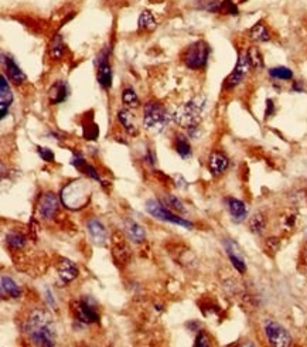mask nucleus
Wrapping results in <instances>:
<instances>
[{
    "mask_svg": "<svg viewBox=\"0 0 307 347\" xmlns=\"http://www.w3.org/2000/svg\"><path fill=\"white\" fill-rule=\"evenodd\" d=\"M12 102H13V92L6 81V77L2 75L0 78V118L2 119H4L8 115Z\"/></svg>",
    "mask_w": 307,
    "mask_h": 347,
    "instance_id": "13",
    "label": "nucleus"
},
{
    "mask_svg": "<svg viewBox=\"0 0 307 347\" xmlns=\"http://www.w3.org/2000/svg\"><path fill=\"white\" fill-rule=\"evenodd\" d=\"M225 248H226V252H228V256H230V259L232 262L234 268L240 273H245L246 265L244 262V258L241 256V254L238 252L236 244L232 242V241H225Z\"/></svg>",
    "mask_w": 307,
    "mask_h": 347,
    "instance_id": "17",
    "label": "nucleus"
},
{
    "mask_svg": "<svg viewBox=\"0 0 307 347\" xmlns=\"http://www.w3.org/2000/svg\"><path fill=\"white\" fill-rule=\"evenodd\" d=\"M249 39L254 42L264 43L270 40V33L268 30L266 25H264V22H258L256 25H254L249 30Z\"/></svg>",
    "mask_w": 307,
    "mask_h": 347,
    "instance_id": "23",
    "label": "nucleus"
},
{
    "mask_svg": "<svg viewBox=\"0 0 307 347\" xmlns=\"http://www.w3.org/2000/svg\"><path fill=\"white\" fill-rule=\"evenodd\" d=\"M292 90H293V91H298V92H303V87H302L299 83H294L293 84V87H292Z\"/></svg>",
    "mask_w": 307,
    "mask_h": 347,
    "instance_id": "39",
    "label": "nucleus"
},
{
    "mask_svg": "<svg viewBox=\"0 0 307 347\" xmlns=\"http://www.w3.org/2000/svg\"><path fill=\"white\" fill-rule=\"evenodd\" d=\"M91 186L85 180H75L66 184L61 191V200L64 206L71 210L82 208L91 197Z\"/></svg>",
    "mask_w": 307,
    "mask_h": 347,
    "instance_id": "3",
    "label": "nucleus"
},
{
    "mask_svg": "<svg viewBox=\"0 0 307 347\" xmlns=\"http://www.w3.org/2000/svg\"><path fill=\"white\" fill-rule=\"evenodd\" d=\"M196 347H208L210 346V337L207 336V333L204 330H200V333L196 337V343H194Z\"/></svg>",
    "mask_w": 307,
    "mask_h": 347,
    "instance_id": "36",
    "label": "nucleus"
},
{
    "mask_svg": "<svg viewBox=\"0 0 307 347\" xmlns=\"http://www.w3.org/2000/svg\"><path fill=\"white\" fill-rule=\"evenodd\" d=\"M96 64H98V73H96L98 83L102 88L108 90L112 85V70L108 63V51L100 53L96 58Z\"/></svg>",
    "mask_w": 307,
    "mask_h": 347,
    "instance_id": "10",
    "label": "nucleus"
},
{
    "mask_svg": "<svg viewBox=\"0 0 307 347\" xmlns=\"http://www.w3.org/2000/svg\"><path fill=\"white\" fill-rule=\"evenodd\" d=\"M2 295L3 296L8 295V296L12 297H18L22 295V290L18 288V285L10 276L3 275L2 276Z\"/></svg>",
    "mask_w": 307,
    "mask_h": 347,
    "instance_id": "24",
    "label": "nucleus"
},
{
    "mask_svg": "<svg viewBox=\"0 0 307 347\" xmlns=\"http://www.w3.org/2000/svg\"><path fill=\"white\" fill-rule=\"evenodd\" d=\"M71 309L74 312V316L76 320L82 323H96L100 320V314L96 313V310L94 309L91 302L88 300V297H82L80 300H75L71 303Z\"/></svg>",
    "mask_w": 307,
    "mask_h": 347,
    "instance_id": "9",
    "label": "nucleus"
},
{
    "mask_svg": "<svg viewBox=\"0 0 307 347\" xmlns=\"http://www.w3.org/2000/svg\"><path fill=\"white\" fill-rule=\"evenodd\" d=\"M143 124H144V128L150 132H162L167 124L166 108L158 101L148 102L144 105V112H143Z\"/></svg>",
    "mask_w": 307,
    "mask_h": 347,
    "instance_id": "4",
    "label": "nucleus"
},
{
    "mask_svg": "<svg viewBox=\"0 0 307 347\" xmlns=\"http://www.w3.org/2000/svg\"><path fill=\"white\" fill-rule=\"evenodd\" d=\"M124 232H126L128 238L134 244L143 242L144 238H146V232L143 230V227L139 225L136 221H133V220H128L124 223Z\"/></svg>",
    "mask_w": 307,
    "mask_h": 347,
    "instance_id": "21",
    "label": "nucleus"
},
{
    "mask_svg": "<svg viewBox=\"0 0 307 347\" xmlns=\"http://www.w3.org/2000/svg\"><path fill=\"white\" fill-rule=\"evenodd\" d=\"M112 252H114V256L116 259L119 264H126L129 261V256H130V252L128 247L124 245L122 241H115V245L112 248Z\"/></svg>",
    "mask_w": 307,
    "mask_h": 347,
    "instance_id": "28",
    "label": "nucleus"
},
{
    "mask_svg": "<svg viewBox=\"0 0 307 347\" xmlns=\"http://www.w3.org/2000/svg\"><path fill=\"white\" fill-rule=\"evenodd\" d=\"M265 334L269 344L274 347H286L292 344V337L289 331L283 327L282 324L268 320L265 323Z\"/></svg>",
    "mask_w": 307,
    "mask_h": 347,
    "instance_id": "7",
    "label": "nucleus"
},
{
    "mask_svg": "<svg viewBox=\"0 0 307 347\" xmlns=\"http://www.w3.org/2000/svg\"><path fill=\"white\" fill-rule=\"evenodd\" d=\"M230 165V160L228 157L225 156L224 153L221 152H212L210 155V159H208V167H210V172L214 174V176H218V174H222L226 170V167Z\"/></svg>",
    "mask_w": 307,
    "mask_h": 347,
    "instance_id": "16",
    "label": "nucleus"
},
{
    "mask_svg": "<svg viewBox=\"0 0 307 347\" xmlns=\"http://www.w3.org/2000/svg\"><path fill=\"white\" fill-rule=\"evenodd\" d=\"M37 152H38V156L42 157L44 162H48V163H51V162H54V159H56L54 153H52V150L48 148L38 146V148H37Z\"/></svg>",
    "mask_w": 307,
    "mask_h": 347,
    "instance_id": "35",
    "label": "nucleus"
},
{
    "mask_svg": "<svg viewBox=\"0 0 307 347\" xmlns=\"http://www.w3.org/2000/svg\"><path fill=\"white\" fill-rule=\"evenodd\" d=\"M6 242H8V245L12 249L17 251V249H22V248L24 247L26 237L23 234H20V232H8V235H6Z\"/></svg>",
    "mask_w": 307,
    "mask_h": 347,
    "instance_id": "30",
    "label": "nucleus"
},
{
    "mask_svg": "<svg viewBox=\"0 0 307 347\" xmlns=\"http://www.w3.org/2000/svg\"><path fill=\"white\" fill-rule=\"evenodd\" d=\"M3 64H4V68H6L8 78L14 85H22V84H24L27 81V77L23 73V70L17 66L16 61L10 56H3Z\"/></svg>",
    "mask_w": 307,
    "mask_h": 347,
    "instance_id": "12",
    "label": "nucleus"
},
{
    "mask_svg": "<svg viewBox=\"0 0 307 347\" xmlns=\"http://www.w3.org/2000/svg\"><path fill=\"white\" fill-rule=\"evenodd\" d=\"M249 68H250V63H249L248 53H240L236 66L234 68L232 73L228 75L226 80H225V88L226 90H232L235 87H238L244 81V78L248 75Z\"/></svg>",
    "mask_w": 307,
    "mask_h": 347,
    "instance_id": "8",
    "label": "nucleus"
},
{
    "mask_svg": "<svg viewBox=\"0 0 307 347\" xmlns=\"http://www.w3.org/2000/svg\"><path fill=\"white\" fill-rule=\"evenodd\" d=\"M266 249H272L274 252H276L279 249V240L278 238H269L266 242Z\"/></svg>",
    "mask_w": 307,
    "mask_h": 347,
    "instance_id": "37",
    "label": "nucleus"
},
{
    "mask_svg": "<svg viewBox=\"0 0 307 347\" xmlns=\"http://www.w3.org/2000/svg\"><path fill=\"white\" fill-rule=\"evenodd\" d=\"M265 227L266 218L264 217V214H260V213H256V214L249 220V228H250V231L254 232V234H260V232H264Z\"/></svg>",
    "mask_w": 307,
    "mask_h": 347,
    "instance_id": "31",
    "label": "nucleus"
},
{
    "mask_svg": "<svg viewBox=\"0 0 307 347\" xmlns=\"http://www.w3.org/2000/svg\"><path fill=\"white\" fill-rule=\"evenodd\" d=\"M226 207H228V211H230V214L232 217V220L236 221V223H242L246 218V215H248V210H246L245 203L241 201V200H238V198H226Z\"/></svg>",
    "mask_w": 307,
    "mask_h": 347,
    "instance_id": "15",
    "label": "nucleus"
},
{
    "mask_svg": "<svg viewBox=\"0 0 307 347\" xmlns=\"http://www.w3.org/2000/svg\"><path fill=\"white\" fill-rule=\"evenodd\" d=\"M274 101H272V99H268V101H266V118L272 115V114H274Z\"/></svg>",
    "mask_w": 307,
    "mask_h": 347,
    "instance_id": "38",
    "label": "nucleus"
},
{
    "mask_svg": "<svg viewBox=\"0 0 307 347\" xmlns=\"http://www.w3.org/2000/svg\"><path fill=\"white\" fill-rule=\"evenodd\" d=\"M122 102H124V105L128 108H139L140 107V101H139V98H138V95H136V92H134V90L133 88H130V87H128V88H124V92H122Z\"/></svg>",
    "mask_w": 307,
    "mask_h": 347,
    "instance_id": "29",
    "label": "nucleus"
},
{
    "mask_svg": "<svg viewBox=\"0 0 307 347\" xmlns=\"http://www.w3.org/2000/svg\"><path fill=\"white\" fill-rule=\"evenodd\" d=\"M174 149L176 152L180 155V157L183 159H188L191 156V145L188 139L183 136V135H176L174 141Z\"/></svg>",
    "mask_w": 307,
    "mask_h": 347,
    "instance_id": "26",
    "label": "nucleus"
},
{
    "mask_svg": "<svg viewBox=\"0 0 307 347\" xmlns=\"http://www.w3.org/2000/svg\"><path fill=\"white\" fill-rule=\"evenodd\" d=\"M246 53H248L250 67L255 68V70H262V68H264V58H262V54H260L259 49H256V47H250Z\"/></svg>",
    "mask_w": 307,
    "mask_h": 347,
    "instance_id": "32",
    "label": "nucleus"
},
{
    "mask_svg": "<svg viewBox=\"0 0 307 347\" xmlns=\"http://www.w3.org/2000/svg\"><path fill=\"white\" fill-rule=\"evenodd\" d=\"M164 200H166L167 206H170L173 210H176V211H178V213H186V211H187L183 203H182V201H180L177 197H174V196L167 194L166 197H164Z\"/></svg>",
    "mask_w": 307,
    "mask_h": 347,
    "instance_id": "34",
    "label": "nucleus"
},
{
    "mask_svg": "<svg viewBox=\"0 0 307 347\" xmlns=\"http://www.w3.org/2000/svg\"><path fill=\"white\" fill-rule=\"evenodd\" d=\"M86 230L90 232L91 238L96 244H104L105 241L108 240V232L106 228L104 227V224L100 223L98 220H90L86 223Z\"/></svg>",
    "mask_w": 307,
    "mask_h": 347,
    "instance_id": "19",
    "label": "nucleus"
},
{
    "mask_svg": "<svg viewBox=\"0 0 307 347\" xmlns=\"http://www.w3.org/2000/svg\"><path fill=\"white\" fill-rule=\"evenodd\" d=\"M208 57H210V46L204 40H198L184 50L182 60L186 67L194 71H198L207 66Z\"/></svg>",
    "mask_w": 307,
    "mask_h": 347,
    "instance_id": "5",
    "label": "nucleus"
},
{
    "mask_svg": "<svg viewBox=\"0 0 307 347\" xmlns=\"http://www.w3.org/2000/svg\"><path fill=\"white\" fill-rule=\"evenodd\" d=\"M48 54H50L51 60H56V61H58V60L64 57V54H66V44H64V40H62L61 34H56L52 37L50 47H48Z\"/></svg>",
    "mask_w": 307,
    "mask_h": 347,
    "instance_id": "22",
    "label": "nucleus"
},
{
    "mask_svg": "<svg viewBox=\"0 0 307 347\" xmlns=\"http://www.w3.org/2000/svg\"><path fill=\"white\" fill-rule=\"evenodd\" d=\"M138 27H139V30H143V32H149V33L153 32L158 27V23H156V19L153 16V13L149 12V10H143L142 15L139 16Z\"/></svg>",
    "mask_w": 307,
    "mask_h": 347,
    "instance_id": "25",
    "label": "nucleus"
},
{
    "mask_svg": "<svg viewBox=\"0 0 307 347\" xmlns=\"http://www.w3.org/2000/svg\"><path fill=\"white\" fill-rule=\"evenodd\" d=\"M60 201L54 193H46L38 203V214L42 220H51L58 211Z\"/></svg>",
    "mask_w": 307,
    "mask_h": 347,
    "instance_id": "11",
    "label": "nucleus"
},
{
    "mask_svg": "<svg viewBox=\"0 0 307 347\" xmlns=\"http://www.w3.org/2000/svg\"><path fill=\"white\" fill-rule=\"evenodd\" d=\"M118 119H119V122L122 124L124 131L129 133V135L136 136V135L139 133V128H138V125H136L134 115H133L129 109H120V111L118 112Z\"/></svg>",
    "mask_w": 307,
    "mask_h": 347,
    "instance_id": "18",
    "label": "nucleus"
},
{
    "mask_svg": "<svg viewBox=\"0 0 307 347\" xmlns=\"http://www.w3.org/2000/svg\"><path fill=\"white\" fill-rule=\"evenodd\" d=\"M146 211L150 215L162 220V221H167V223L176 224V225H182V227H186V228H192V224L190 221H187V220H184L182 217L176 215L174 213H172L167 207H164V204H162L158 200H154V198H150V200L146 201Z\"/></svg>",
    "mask_w": 307,
    "mask_h": 347,
    "instance_id": "6",
    "label": "nucleus"
},
{
    "mask_svg": "<svg viewBox=\"0 0 307 347\" xmlns=\"http://www.w3.org/2000/svg\"><path fill=\"white\" fill-rule=\"evenodd\" d=\"M204 108H206V97H202V95L194 97L190 101H187L186 104H183L182 107L176 109L173 119H174L176 124H178L182 128L194 129L201 122Z\"/></svg>",
    "mask_w": 307,
    "mask_h": 347,
    "instance_id": "2",
    "label": "nucleus"
},
{
    "mask_svg": "<svg viewBox=\"0 0 307 347\" xmlns=\"http://www.w3.org/2000/svg\"><path fill=\"white\" fill-rule=\"evenodd\" d=\"M48 97H50V102L52 105L64 102L68 97V87H66V81L60 80L57 83L52 84L48 91Z\"/></svg>",
    "mask_w": 307,
    "mask_h": 347,
    "instance_id": "20",
    "label": "nucleus"
},
{
    "mask_svg": "<svg viewBox=\"0 0 307 347\" xmlns=\"http://www.w3.org/2000/svg\"><path fill=\"white\" fill-rule=\"evenodd\" d=\"M100 135L98 125L94 122L92 115H85V122H84V136L88 141H95Z\"/></svg>",
    "mask_w": 307,
    "mask_h": 347,
    "instance_id": "27",
    "label": "nucleus"
},
{
    "mask_svg": "<svg viewBox=\"0 0 307 347\" xmlns=\"http://www.w3.org/2000/svg\"><path fill=\"white\" fill-rule=\"evenodd\" d=\"M46 295H47V299H48V302H50V305H56V302H54V297L51 296V292L48 289L46 290Z\"/></svg>",
    "mask_w": 307,
    "mask_h": 347,
    "instance_id": "40",
    "label": "nucleus"
},
{
    "mask_svg": "<svg viewBox=\"0 0 307 347\" xmlns=\"http://www.w3.org/2000/svg\"><path fill=\"white\" fill-rule=\"evenodd\" d=\"M57 272H58L60 278L66 283H68V282L74 281L78 276V268L72 261H70L66 258H61L57 264Z\"/></svg>",
    "mask_w": 307,
    "mask_h": 347,
    "instance_id": "14",
    "label": "nucleus"
},
{
    "mask_svg": "<svg viewBox=\"0 0 307 347\" xmlns=\"http://www.w3.org/2000/svg\"><path fill=\"white\" fill-rule=\"evenodd\" d=\"M26 333L28 339L36 346L51 347L56 344V327L51 316L46 310L36 309L33 310L27 322H26Z\"/></svg>",
    "mask_w": 307,
    "mask_h": 347,
    "instance_id": "1",
    "label": "nucleus"
},
{
    "mask_svg": "<svg viewBox=\"0 0 307 347\" xmlns=\"http://www.w3.org/2000/svg\"><path fill=\"white\" fill-rule=\"evenodd\" d=\"M269 75L276 80H292L293 78V73L288 67H274L269 70Z\"/></svg>",
    "mask_w": 307,
    "mask_h": 347,
    "instance_id": "33",
    "label": "nucleus"
}]
</instances>
